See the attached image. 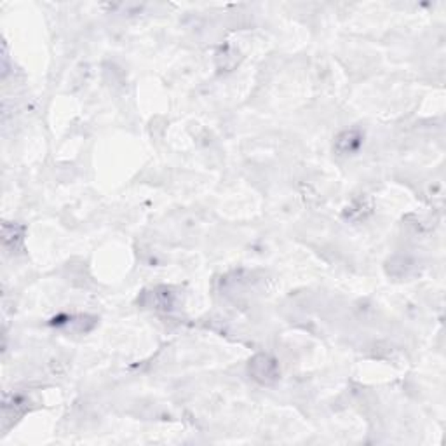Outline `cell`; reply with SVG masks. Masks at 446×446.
<instances>
[{"mask_svg": "<svg viewBox=\"0 0 446 446\" xmlns=\"http://www.w3.org/2000/svg\"><path fill=\"white\" fill-rule=\"evenodd\" d=\"M249 375L262 386H272L279 379V365L269 354H258L249 361Z\"/></svg>", "mask_w": 446, "mask_h": 446, "instance_id": "cell-1", "label": "cell"}, {"mask_svg": "<svg viewBox=\"0 0 446 446\" xmlns=\"http://www.w3.org/2000/svg\"><path fill=\"white\" fill-rule=\"evenodd\" d=\"M361 145V135L359 131H344L337 138V143H335V149L340 154H351L358 150V147Z\"/></svg>", "mask_w": 446, "mask_h": 446, "instance_id": "cell-2", "label": "cell"}]
</instances>
